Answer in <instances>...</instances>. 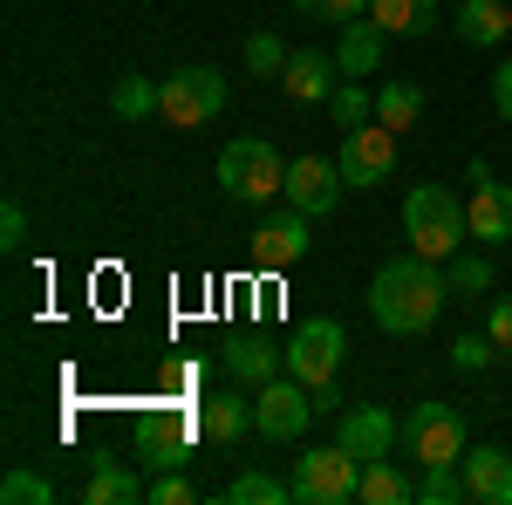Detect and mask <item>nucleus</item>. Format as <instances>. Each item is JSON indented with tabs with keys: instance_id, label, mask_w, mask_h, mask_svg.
I'll return each instance as SVG.
<instances>
[{
	"instance_id": "20",
	"label": "nucleus",
	"mask_w": 512,
	"mask_h": 505,
	"mask_svg": "<svg viewBox=\"0 0 512 505\" xmlns=\"http://www.w3.org/2000/svg\"><path fill=\"white\" fill-rule=\"evenodd\" d=\"M383 48H390V35H383V28L362 14V21H349V28H342V48H335V62H342V76L362 82V76H376V69H383Z\"/></svg>"
},
{
	"instance_id": "8",
	"label": "nucleus",
	"mask_w": 512,
	"mask_h": 505,
	"mask_svg": "<svg viewBox=\"0 0 512 505\" xmlns=\"http://www.w3.org/2000/svg\"><path fill=\"white\" fill-rule=\"evenodd\" d=\"M287 485H294L301 505H342L362 485V458H349L342 444H315V451H301V465H294Z\"/></svg>"
},
{
	"instance_id": "24",
	"label": "nucleus",
	"mask_w": 512,
	"mask_h": 505,
	"mask_svg": "<svg viewBox=\"0 0 512 505\" xmlns=\"http://www.w3.org/2000/svg\"><path fill=\"white\" fill-rule=\"evenodd\" d=\"M417 117H424V89H417V82H383V89H376V123H383V130L403 137V130H417Z\"/></svg>"
},
{
	"instance_id": "35",
	"label": "nucleus",
	"mask_w": 512,
	"mask_h": 505,
	"mask_svg": "<svg viewBox=\"0 0 512 505\" xmlns=\"http://www.w3.org/2000/svg\"><path fill=\"white\" fill-rule=\"evenodd\" d=\"M0 246H7V253H21V246H28V212H21V198H7V205H0Z\"/></svg>"
},
{
	"instance_id": "21",
	"label": "nucleus",
	"mask_w": 512,
	"mask_h": 505,
	"mask_svg": "<svg viewBox=\"0 0 512 505\" xmlns=\"http://www.w3.org/2000/svg\"><path fill=\"white\" fill-rule=\"evenodd\" d=\"M369 21L383 28V35H410V41H424L444 21L437 14V0H369Z\"/></svg>"
},
{
	"instance_id": "4",
	"label": "nucleus",
	"mask_w": 512,
	"mask_h": 505,
	"mask_svg": "<svg viewBox=\"0 0 512 505\" xmlns=\"http://www.w3.org/2000/svg\"><path fill=\"white\" fill-rule=\"evenodd\" d=\"M219 185L233 198H246V205H267V198H280V185H287V157H280L267 137H233V144L219 151Z\"/></svg>"
},
{
	"instance_id": "23",
	"label": "nucleus",
	"mask_w": 512,
	"mask_h": 505,
	"mask_svg": "<svg viewBox=\"0 0 512 505\" xmlns=\"http://www.w3.org/2000/svg\"><path fill=\"white\" fill-rule=\"evenodd\" d=\"M355 499H362V505H410V499H417V478H403L390 458H369V465H362V485H355Z\"/></svg>"
},
{
	"instance_id": "34",
	"label": "nucleus",
	"mask_w": 512,
	"mask_h": 505,
	"mask_svg": "<svg viewBox=\"0 0 512 505\" xmlns=\"http://www.w3.org/2000/svg\"><path fill=\"white\" fill-rule=\"evenodd\" d=\"M192 478L185 471H151V505H192Z\"/></svg>"
},
{
	"instance_id": "6",
	"label": "nucleus",
	"mask_w": 512,
	"mask_h": 505,
	"mask_svg": "<svg viewBox=\"0 0 512 505\" xmlns=\"http://www.w3.org/2000/svg\"><path fill=\"white\" fill-rule=\"evenodd\" d=\"M465 437L472 430H465V410L458 403H410V417H403V451L417 465H458L472 451Z\"/></svg>"
},
{
	"instance_id": "12",
	"label": "nucleus",
	"mask_w": 512,
	"mask_h": 505,
	"mask_svg": "<svg viewBox=\"0 0 512 505\" xmlns=\"http://www.w3.org/2000/svg\"><path fill=\"white\" fill-rule=\"evenodd\" d=\"M342 192H349L342 164H335V157H321V151L294 157V164H287V185H280V198H287L294 212H308V219L335 212V205H342Z\"/></svg>"
},
{
	"instance_id": "37",
	"label": "nucleus",
	"mask_w": 512,
	"mask_h": 505,
	"mask_svg": "<svg viewBox=\"0 0 512 505\" xmlns=\"http://www.w3.org/2000/svg\"><path fill=\"white\" fill-rule=\"evenodd\" d=\"M164 383L178 389V396H192V389H205V369H198V362H171V369H164Z\"/></svg>"
},
{
	"instance_id": "29",
	"label": "nucleus",
	"mask_w": 512,
	"mask_h": 505,
	"mask_svg": "<svg viewBox=\"0 0 512 505\" xmlns=\"http://www.w3.org/2000/svg\"><path fill=\"white\" fill-rule=\"evenodd\" d=\"M417 499H424V505H458V499H472V492H465V471H458V465H424V478H417Z\"/></svg>"
},
{
	"instance_id": "13",
	"label": "nucleus",
	"mask_w": 512,
	"mask_h": 505,
	"mask_svg": "<svg viewBox=\"0 0 512 505\" xmlns=\"http://www.w3.org/2000/svg\"><path fill=\"white\" fill-rule=\"evenodd\" d=\"M465 185H472V198H465L472 239H485V246L512 239V185H499V178H492V164H472V171H465Z\"/></svg>"
},
{
	"instance_id": "9",
	"label": "nucleus",
	"mask_w": 512,
	"mask_h": 505,
	"mask_svg": "<svg viewBox=\"0 0 512 505\" xmlns=\"http://www.w3.org/2000/svg\"><path fill=\"white\" fill-rule=\"evenodd\" d=\"M308 246H315V219L308 212H267L260 226H253V239H246V260L260 273H280V267H301L308 260Z\"/></svg>"
},
{
	"instance_id": "33",
	"label": "nucleus",
	"mask_w": 512,
	"mask_h": 505,
	"mask_svg": "<svg viewBox=\"0 0 512 505\" xmlns=\"http://www.w3.org/2000/svg\"><path fill=\"white\" fill-rule=\"evenodd\" d=\"M492 355H499L492 335H458V342H451V362H458V369H492Z\"/></svg>"
},
{
	"instance_id": "2",
	"label": "nucleus",
	"mask_w": 512,
	"mask_h": 505,
	"mask_svg": "<svg viewBox=\"0 0 512 505\" xmlns=\"http://www.w3.org/2000/svg\"><path fill=\"white\" fill-rule=\"evenodd\" d=\"M403 239H410V253H424V260H451V253L472 239L465 198L451 192V185H410V198H403Z\"/></svg>"
},
{
	"instance_id": "31",
	"label": "nucleus",
	"mask_w": 512,
	"mask_h": 505,
	"mask_svg": "<svg viewBox=\"0 0 512 505\" xmlns=\"http://www.w3.org/2000/svg\"><path fill=\"white\" fill-rule=\"evenodd\" d=\"M301 14H315V21H335V28H349V21H362L369 14V0H294Z\"/></svg>"
},
{
	"instance_id": "1",
	"label": "nucleus",
	"mask_w": 512,
	"mask_h": 505,
	"mask_svg": "<svg viewBox=\"0 0 512 505\" xmlns=\"http://www.w3.org/2000/svg\"><path fill=\"white\" fill-rule=\"evenodd\" d=\"M451 301V280H444V260H424V253H403V260H383L376 280H369V314L376 328L390 335H424Z\"/></svg>"
},
{
	"instance_id": "32",
	"label": "nucleus",
	"mask_w": 512,
	"mask_h": 505,
	"mask_svg": "<svg viewBox=\"0 0 512 505\" xmlns=\"http://www.w3.org/2000/svg\"><path fill=\"white\" fill-rule=\"evenodd\" d=\"M246 69H253V76H280V69H287V48H280L274 35H253L246 41Z\"/></svg>"
},
{
	"instance_id": "10",
	"label": "nucleus",
	"mask_w": 512,
	"mask_h": 505,
	"mask_svg": "<svg viewBox=\"0 0 512 505\" xmlns=\"http://www.w3.org/2000/svg\"><path fill=\"white\" fill-rule=\"evenodd\" d=\"M308 424H315V389L308 383H294V376H287V383H280V376L260 383V396H253V430H260V437L294 444Z\"/></svg>"
},
{
	"instance_id": "27",
	"label": "nucleus",
	"mask_w": 512,
	"mask_h": 505,
	"mask_svg": "<svg viewBox=\"0 0 512 505\" xmlns=\"http://www.w3.org/2000/svg\"><path fill=\"white\" fill-rule=\"evenodd\" d=\"M280 499H294V485H280L267 471H239L226 485V505H280Z\"/></svg>"
},
{
	"instance_id": "28",
	"label": "nucleus",
	"mask_w": 512,
	"mask_h": 505,
	"mask_svg": "<svg viewBox=\"0 0 512 505\" xmlns=\"http://www.w3.org/2000/svg\"><path fill=\"white\" fill-rule=\"evenodd\" d=\"M444 280H451V294H492V260L485 253H451Z\"/></svg>"
},
{
	"instance_id": "36",
	"label": "nucleus",
	"mask_w": 512,
	"mask_h": 505,
	"mask_svg": "<svg viewBox=\"0 0 512 505\" xmlns=\"http://www.w3.org/2000/svg\"><path fill=\"white\" fill-rule=\"evenodd\" d=\"M485 335H492L499 349H512V294H499V301L485 308Z\"/></svg>"
},
{
	"instance_id": "14",
	"label": "nucleus",
	"mask_w": 512,
	"mask_h": 505,
	"mask_svg": "<svg viewBox=\"0 0 512 505\" xmlns=\"http://www.w3.org/2000/svg\"><path fill=\"white\" fill-rule=\"evenodd\" d=\"M403 437V424H396L390 410H376V403H355V410H342V430H335V444L349 451V458H390V444Z\"/></svg>"
},
{
	"instance_id": "3",
	"label": "nucleus",
	"mask_w": 512,
	"mask_h": 505,
	"mask_svg": "<svg viewBox=\"0 0 512 505\" xmlns=\"http://www.w3.org/2000/svg\"><path fill=\"white\" fill-rule=\"evenodd\" d=\"M198 437H205L198 403H164V410H151V417L137 424V465H144V478H151V471H185L192 451H198Z\"/></svg>"
},
{
	"instance_id": "16",
	"label": "nucleus",
	"mask_w": 512,
	"mask_h": 505,
	"mask_svg": "<svg viewBox=\"0 0 512 505\" xmlns=\"http://www.w3.org/2000/svg\"><path fill=\"white\" fill-rule=\"evenodd\" d=\"M198 424H205V444H239L253 430V396L246 389H212L198 396Z\"/></svg>"
},
{
	"instance_id": "11",
	"label": "nucleus",
	"mask_w": 512,
	"mask_h": 505,
	"mask_svg": "<svg viewBox=\"0 0 512 505\" xmlns=\"http://www.w3.org/2000/svg\"><path fill=\"white\" fill-rule=\"evenodd\" d=\"M335 164H342L349 192H376V185L396 171V130H383V123L342 130V151H335Z\"/></svg>"
},
{
	"instance_id": "17",
	"label": "nucleus",
	"mask_w": 512,
	"mask_h": 505,
	"mask_svg": "<svg viewBox=\"0 0 512 505\" xmlns=\"http://www.w3.org/2000/svg\"><path fill=\"white\" fill-rule=\"evenodd\" d=\"M335 76H342V62H335V55H321V48H301V55H287V69H280V89H287L294 103H328V96H335Z\"/></svg>"
},
{
	"instance_id": "5",
	"label": "nucleus",
	"mask_w": 512,
	"mask_h": 505,
	"mask_svg": "<svg viewBox=\"0 0 512 505\" xmlns=\"http://www.w3.org/2000/svg\"><path fill=\"white\" fill-rule=\"evenodd\" d=\"M226 110V76L205 62V69H171L158 82V117L171 130H205V123Z\"/></svg>"
},
{
	"instance_id": "15",
	"label": "nucleus",
	"mask_w": 512,
	"mask_h": 505,
	"mask_svg": "<svg viewBox=\"0 0 512 505\" xmlns=\"http://www.w3.org/2000/svg\"><path fill=\"white\" fill-rule=\"evenodd\" d=\"M458 471H465V492H472L478 505H512V451L506 444H478V451H465Z\"/></svg>"
},
{
	"instance_id": "19",
	"label": "nucleus",
	"mask_w": 512,
	"mask_h": 505,
	"mask_svg": "<svg viewBox=\"0 0 512 505\" xmlns=\"http://www.w3.org/2000/svg\"><path fill=\"white\" fill-rule=\"evenodd\" d=\"M219 362H226V376H233V383H246V389L274 383V369H287V362H280V349L267 342V335H233Z\"/></svg>"
},
{
	"instance_id": "22",
	"label": "nucleus",
	"mask_w": 512,
	"mask_h": 505,
	"mask_svg": "<svg viewBox=\"0 0 512 505\" xmlns=\"http://www.w3.org/2000/svg\"><path fill=\"white\" fill-rule=\"evenodd\" d=\"M506 35H512V7H499V0H465L458 7V41L465 48H499Z\"/></svg>"
},
{
	"instance_id": "30",
	"label": "nucleus",
	"mask_w": 512,
	"mask_h": 505,
	"mask_svg": "<svg viewBox=\"0 0 512 505\" xmlns=\"http://www.w3.org/2000/svg\"><path fill=\"white\" fill-rule=\"evenodd\" d=\"M0 499H7V505H48V499H55V485L35 478V471H7V478H0Z\"/></svg>"
},
{
	"instance_id": "7",
	"label": "nucleus",
	"mask_w": 512,
	"mask_h": 505,
	"mask_svg": "<svg viewBox=\"0 0 512 505\" xmlns=\"http://www.w3.org/2000/svg\"><path fill=\"white\" fill-rule=\"evenodd\" d=\"M342 349H349V335H342V321H328V314H315V321H301L294 335H287V349H280V362H287V376L294 383H335V369H342Z\"/></svg>"
},
{
	"instance_id": "18",
	"label": "nucleus",
	"mask_w": 512,
	"mask_h": 505,
	"mask_svg": "<svg viewBox=\"0 0 512 505\" xmlns=\"http://www.w3.org/2000/svg\"><path fill=\"white\" fill-rule=\"evenodd\" d=\"M82 499H89V505H144V499H151V478H144V465L130 471L123 458H96L89 485H82Z\"/></svg>"
},
{
	"instance_id": "38",
	"label": "nucleus",
	"mask_w": 512,
	"mask_h": 505,
	"mask_svg": "<svg viewBox=\"0 0 512 505\" xmlns=\"http://www.w3.org/2000/svg\"><path fill=\"white\" fill-rule=\"evenodd\" d=\"M492 110H499V117L512 123V62L499 69V76H492Z\"/></svg>"
},
{
	"instance_id": "26",
	"label": "nucleus",
	"mask_w": 512,
	"mask_h": 505,
	"mask_svg": "<svg viewBox=\"0 0 512 505\" xmlns=\"http://www.w3.org/2000/svg\"><path fill=\"white\" fill-rule=\"evenodd\" d=\"M151 110H158V82L151 76H123L117 89H110V117L137 123V117H151Z\"/></svg>"
},
{
	"instance_id": "25",
	"label": "nucleus",
	"mask_w": 512,
	"mask_h": 505,
	"mask_svg": "<svg viewBox=\"0 0 512 505\" xmlns=\"http://www.w3.org/2000/svg\"><path fill=\"white\" fill-rule=\"evenodd\" d=\"M328 117L342 123V130H362V123H376V96L362 89V82H335V96H328Z\"/></svg>"
}]
</instances>
